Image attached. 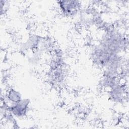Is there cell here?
Wrapping results in <instances>:
<instances>
[{
  "label": "cell",
  "instance_id": "cell-2",
  "mask_svg": "<svg viewBox=\"0 0 129 129\" xmlns=\"http://www.w3.org/2000/svg\"><path fill=\"white\" fill-rule=\"evenodd\" d=\"M28 100L22 99L20 101L8 106V110L16 116L22 117L26 114L28 108Z\"/></svg>",
  "mask_w": 129,
  "mask_h": 129
},
{
  "label": "cell",
  "instance_id": "cell-4",
  "mask_svg": "<svg viewBox=\"0 0 129 129\" xmlns=\"http://www.w3.org/2000/svg\"><path fill=\"white\" fill-rule=\"evenodd\" d=\"M7 97L8 100L11 102L12 104L17 103L22 99L20 93L14 89H11L9 91Z\"/></svg>",
  "mask_w": 129,
  "mask_h": 129
},
{
  "label": "cell",
  "instance_id": "cell-1",
  "mask_svg": "<svg viewBox=\"0 0 129 129\" xmlns=\"http://www.w3.org/2000/svg\"><path fill=\"white\" fill-rule=\"evenodd\" d=\"M57 4L61 12L69 17L77 14L81 7V3L78 1H59Z\"/></svg>",
  "mask_w": 129,
  "mask_h": 129
},
{
  "label": "cell",
  "instance_id": "cell-3",
  "mask_svg": "<svg viewBox=\"0 0 129 129\" xmlns=\"http://www.w3.org/2000/svg\"><path fill=\"white\" fill-rule=\"evenodd\" d=\"M110 89V96L112 100L116 102L121 101L124 98L123 88L120 85L116 84Z\"/></svg>",
  "mask_w": 129,
  "mask_h": 129
}]
</instances>
